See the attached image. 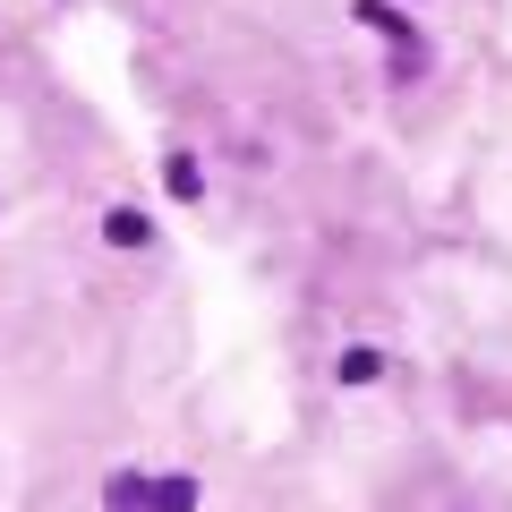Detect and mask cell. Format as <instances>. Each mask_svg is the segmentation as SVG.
<instances>
[{
    "mask_svg": "<svg viewBox=\"0 0 512 512\" xmlns=\"http://www.w3.org/2000/svg\"><path fill=\"white\" fill-rule=\"evenodd\" d=\"M146 504H154V512H197V478H154Z\"/></svg>",
    "mask_w": 512,
    "mask_h": 512,
    "instance_id": "cell-1",
    "label": "cell"
},
{
    "mask_svg": "<svg viewBox=\"0 0 512 512\" xmlns=\"http://www.w3.org/2000/svg\"><path fill=\"white\" fill-rule=\"evenodd\" d=\"M103 504H111V512H154V504H146V478H128V470L103 487Z\"/></svg>",
    "mask_w": 512,
    "mask_h": 512,
    "instance_id": "cell-2",
    "label": "cell"
},
{
    "mask_svg": "<svg viewBox=\"0 0 512 512\" xmlns=\"http://www.w3.org/2000/svg\"><path fill=\"white\" fill-rule=\"evenodd\" d=\"M103 231H111V248H137V239H146V214H128V205H120Z\"/></svg>",
    "mask_w": 512,
    "mask_h": 512,
    "instance_id": "cell-3",
    "label": "cell"
},
{
    "mask_svg": "<svg viewBox=\"0 0 512 512\" xmlns=\"http://www.w3.org/2000/svg\"><path fill=\"white\" fill-rule=\"evenodd\" d=\"M163 180H171V197H197V163H188V154H171Z\"/></svg>",
    "mask_w": 512,
    "mask_h": 512,
    "instance_id": "cell-4",
    "label": "cell"
}]
</instances>
